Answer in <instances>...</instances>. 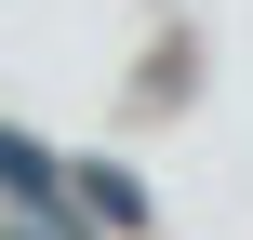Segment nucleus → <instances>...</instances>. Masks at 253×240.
I'll use <instances>...</instances> for the list:
<instances>
[{"instance_id": "f257e3e1", "label": "nucleus", "mask_w": 253, "mask_h": 240, "mask_svg": "<svg viewBox=\"0 0 253 240\" xmlns=\"http://www.w3.org/2000/svg\"><path fill=\"white\" fill-rule=\"evenodd\" d=\"M0 187H13V200H53V160H40L27 134H0Z\"/></svg>"}]
</instances>
